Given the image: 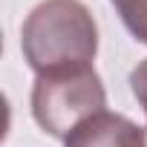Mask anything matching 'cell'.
Segmentation results:
<instances>
[{
    "mask_svg": "<svg viewBox=\"0 0 147 147\" xmlns=\"http://www.w3.org/2000/svg\"><path fill=\"white\" fill-rule=\"evenodd\" d=\"M20 49L35 75L84 69L95 61L98 29L81 0H43L20 29Z\"/></svg>",
    "mask_w": 147,
    "mask_h": 147,
    "instance_id": "cell-1",
    "label": "cell"
},
{
    "mask_svg": "<svg viewBox=\"0 0 147 147\" xmlns=\"http://www.w3.org/2000/svg\"><path fill=\"white\" fill-rule=\"evenodd\" d=\"M107 107L104 84L92 66L38 75L32 87V115L55 138H66L81 121Z\"/></svg>",
    "mask_w": 147,
    "mask_h": 147,
    "instance_id": "cell-2",
    "label": "cell"
},
{
    "mask_svg": "<svg viewBox=\"0 0 147 147\" xmlns=\"http://www.w3.org/2000/svg\"><path fill=\"white\" fill-rule=\"evenodd\" d=\"M63 147H144V127L127 115L101 110L72 130Z\"/></svg>",
    "mask_w": 147,
    "mask_h": 147,
    "instance_id": "cell-3",
    "label": "cell"
},
{
    "mask_svg": "<svg viewBox=\"0 0 147 147\" xmlns=\"http://www.w3.org/2000/svg\"><path fill=\"white\" fill-rule=\"evenodd\" d=\"M127 32L147 46V0H110Z\"/></svg>",
    "mask_w": 147,
    "mask_h": 147,
    "instance_id": "cell-4",
    "label": "cell"
},
{
    "mask_svg": "<svg viewBox=\"0 0 147 147\" xmlns=\"http://www.w3.org/2000/svg\"><path fill=\"white\" fill-rule=\"evenodd\" d=\"M130 90H133L136 101L141 104V110H144V115H147V58L130 72Z\"/></svg>",
    "mask_w": 147,
    "mask_h": 147,
    "instance_id": "cell-5",
    "label": "cell"
},
{
    "mask_svg": "<svg viewBox=\"0 0 147 147\" xmlns=\"http://www.w3.org/2000/svg\"><path fill=\"white\" fill-rule=\"evenodd\" d=\"M144 147H147V127H144Z\"/></svg>",
    "mask_w": 147,
    "mask_h": 147,
    "instance_id": "cell-6",
    "label": "cell"
}]
</instances>
